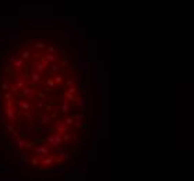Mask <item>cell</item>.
<instances>
[{"label":"cell","mask_w":194,"mask_h":181,"mask_svg":"<svg viewBox=\"0 0 194 181\" xmlns=\"http://www.w3.org/2000/svg\"><path fill=\"white\" fill-rule=\"evenodd\" d=\"M49 121H50V116H48V114H40L39 124H42V126H48Z\"/></svg>","instance_id":"15"},{"label":"cell","mask_w":194,"mask_h":181,"mask_svg":"<svg viewBox=\"0 0 194 181\" xmlns=\"http://www.w3.org/2000/svg\"><path fill=\"white\" fill-rule=\"evenodd\" d=\"M73 84H74V81H73V79H69V81L66 82V87H71Z\"/></svg>","instance_id":"36"},{"label":"cell","mask_w":194,"mask_h":181,"mask_svg":"<svg viewBox=\"0 0 194 181\" xmlns=\"http://www.w3.org/2000/svg\"><path fill=\"white\" fill-rule=\"evenodd\" d=\"M32 152L35 156L42 159V158H45V156H48V155H50V148L46 146V145H38V146L34 148Z\"/></svg>","instance_id":"2"},{"label":"cell","mask_w":194,"mask_h":181,"mask_svg":"<svg viewBox=\"0 0 194 181\" xmlns=\"http://www.w3.org/2000/svg\"><path fill=\"white\" fill-rule=\"evenodd\" d=\"M55 128H56V133H59V134H66L69 131V126H66L64 121H62V120H57Z\"/></svg>","instance_id":"4"},{"label":"cell","mask_w":194,"mask_h":181,"mask_svg":"<svg viewBox=\"0 0 194 181\" xmlns=\"http://www.w3.org/2000/svg\"><path fill=\"white\" fill-rule=\"evenodd\" d=\"M32 47H34V49H36V50H45V49H46V42L36 40V42H34Z\"/></svg>","instance_id":"13"},{"label":"cell","mask_w":194,"mask_h":181,"mask_svg":"<svg viewBox=\"0 0 194 181\" xmlns=\"http://www.w3.org/2000/svg\"><path fill=\"white\" fill-rule=\"evenodd\" d=\"M62 138H63V142H69L70 139H71V135H70V134H67V133H66V134H63V135H62Z\"/></svg>","instance_id":"29"},{"label":"cell","mask_w":194,"mask_h":181,"mask_svg":"<svg viewBox=\"0 0 194 181\" xmlns=\"http://www.w3.org/2000/svg\"><path fill=\"white\" fill-rule=\"evenodd\" d=\"M20 95H21V96H24V98L31 99L34 95H35V91H34L32 88H29V87H24V88H23V91L20 92Z\"/></svg>","instance_id":"8"},{"label":"cell","mask_w":194,"mask_h":181,"mask_svg":"<svg viewBox=\"0 0 194 181\" xmlns=\"http://www.w3.org/2000/svg\"><path fill=\"white\" fill-rule=\"evenodd\" d=\"M48 47V53H53V55H56V47L53 46V45H49Z\"/></svg>","instance_id":"26"},{"label":"cell","mask_w":194,"mask_h":181,"mask_svg":"<svg viewBox=\"0 0 194 181\" xmlns=\"http://www.w3.org/2000/svg\"><path fill=\"white\" fill-rule=\"evenodd\" d=\"M21 160H23V162H29V155L25 152L24 155H23V158H21Z\"/></svg>","instance_id":"33"},{"label":"cell","mask_w":194,"mask_h":181,"mask_svg":"<svg viewBox=\"0 0 194 181\" xmlns=\"http://www.w3.org/2000/svg\"><path fill=\"white\" fill-rule=\"evenodd\" d=\"M46 141L49 142V145H52L53 148H60V145L63 143V138H62V134H50L48 135V138H46Z\"/></svg>","instance_id":"1"},{"label":"cell","mask_w":194,"mask_h":181,"mask_svg":"<svg viewBox=\"0 0 194 181\" xmlns=\"http://www.w3.org/2000/svg\"><path fill=\"white\" fill-rule=\"evenodd\" d=\"M4 99H6V100H8V99H13V92H8V91H6V94H4Z\"/></svg>","instance_id":"32"},{"label":"cell","mask_w":194,"mask_h":181,"mask_svg":"<svg viewBox=\"0 0 194 181\" xmlns=\"http://www.w3.org/2000/svg\"><path fill=\"white\" fill-rule=\"evenodd\" d=\"M62 70V66L56 61H53V63H50V72L52 74H55V72H59V71Z\"/></svg>","instance_id":"16"},{"label":"cell","mask_w":194,"mask_h":181,"mask_svg":"<svg viewBox=\"0 0 194 181\" xmlns=\"http://www.w3.org/2000/svg\"><path fill=\"white\" fill-rule=\"evenodd\" d=\"M46 66H48V63H46V61H45V60L40 57V61L34 66V70L38 71V72H40V74H42V72H45V71H46Z\"/></svg>","instance_id":"7"},{"label":"cell","mask_w":194,"mask_h":181,"mask_svg":"<svg viewBox=\"0 0 194 181\" xmlns=\"http://www.w3.org/2000/svg\"><path fill=\"white\" fill-rule=\"evenodd\" d=\"M28 77H29V79H31V81H32V82H35V84H36V82H39L40 79V72H38V71H35V70H31L29 71V75H28Z\"/></svg>","instance_id":"12"},{"label":"cell","mask_w":194,"mask_h":181,"mask_svg":"<svg viewBox=\"0 0 194 181\" xmlns=\"http://www.w3.org/2000/svg\"><path fill=\"white\" fill-rule=\"evenodd\" d=\"M53 79H55V84H56V85H59V84H62V82H63L64 77H63V75H56Z\"/></svg>","instance_id":"24"},{"label":"cell","mask_w":194,"mask_h":181,"mask_svg":"<svg viewBox=\"0 0 194 181\" xmlns=\"http://www.w3.org/2000/svg\"><path fill=\"white\" fill-rule=\"evenodd\" d=\"M17 146L21 148V149H32V145L29 142L24 141L23 138H17Z\"/></svg>","instance_id":"10"},{"label":"cell","mask_w":194,"mask_h":181,"mask_svg":"<svg viewBox=\"0 0 194 181\" xmlns=\"http://www.w3.org/2000/svg\"><path fill=\"white\" fill-rule=\"evenodd\" d=\"M3 124H4V126H6V130H7L8 133H14V127L11 126V124H8V123H6V121H4V123H3Z\"/></svg>","instance_id":"25"},{"label":"cell","mask_w":194,"mask_h":181,"mask_svg":"<svg viewBox=\"0 0 194 181\" xmlns=\"http://www.w3.org/2000/svg\"><path fill=\"white\" fill-rule=\"evenodd\" d=\"M20 57H21L23 60H28V59L31 57V52H29L28 49H24V50H21V53H20Z\"/></svg>","instance_id":"20"},{"label":"cell","mask_w":194,"mask_h":181,"mask_svg":"<svg viewBox=\"0 0 194 181\" xmlns=\"http://www.w3.org/2000/svg\"><path fill=\"white\" fill-rule=\"evenodd\" d=\"M46 91H50V89H55L56 84H55V79L53 78H46Z\"/></svg>","instance_id":"17"},{"label":"cell","mask_w":194,"mask_h":181,"mask_svg":"<svg viewBox=\"0 0 194 181\" xmlns=\"http://www.w3.org/2000/svg\"><path fill=\"white\" fill-rule=\"evenodd\" d=\"M67 92H69V94H74V92H77V88H75V87H70Z\"/></svg>","instance_id":"35"},{"label":"cell","mask_w":194,"mask_h":181,"mask_svg":"<svg viewBox=\"0 0 194 181\" xmlns=\"http://www.w3.org/2000/svg\"><path fill=\"white\" fill-rule=\"evenodd\" d=\"M24 43H25V49H28V50H29V49H31V46L34 45L32 40H31V39H27V40L24 42Z\"/></svg>","instance_id":"28"},{"label":"cell","mask_w":194,"mask_h":181,"mask_svg":"<svg viewBox=\"0 0 194 181\" xmlns=\"http://www.w3.org/2000/svg\"><path fill=\"white\" fill-rule=\"evenodd\" d=\"M39 159H40V158H38V156H35V158H31V159H29V163H31L32 166H38V165L40 163Z\"/></svg>","instance_id":"23"},{"label":"cell","mask_w":194,"mask_h":181,"mask_svg":"<svg viewBox=\"0 0 194 181\" xmlns=\"http://www.w3.org/2000/svg\"><path fill=\"white\" fill-rule=\"evenodd\" d=\"M4 114H6L7 120H10V121H14V120H16V117H17V109L14 107V106L6 107V109H4Z\"/></svg>","instance_id":"3"},{"label":"cell","mask_w":194,"mask_h":181,"mask_svg":"<svg viewBox=\"0 0 194 181\" xmlns=\"http://www.w3.org/2000/svg\"><path fill=\"white\" fill-rule=\"evenodd\" d=\"M46 63H53V61H56V55H53V53H48V55L45 56V57H42Z\"/></svg>","instance_id":"18"},{"label":"cell","mask_w":194,"mask_h":181,"mask_svg":"<svg viewBox=\"0 0 194 181\" xmlns=\"http://www.w3.org/2000/svg\"><path fill=\"white\" fill-rule=\"evenodd\" d=\"M1 89L3 91H8L10 89V82H8V78H6L3 81V84H1Z\"/></svg>","instance_id":"22"},{"label":"cell","mask_w":194,"mask_h":181,"mask_svg":"<svg viewBox=\"0 0 194 181\" xmlns=\"http://www.w3.org/2000/svg\"><path fill=\"white\" fill-rule=\"evenodd\" d=\"M66 98L70 100V102H73V100H75V98H74V95L73 94H69V92H66V95H64Z\"/></svg>","instance_id":"31"},{"label":"cell","mask_w":194,"mask_h":181,"mask_svg":"<svg viewBox=\"0 0 194 181\" xmlns=\"http://www.w3.org/2000/svg\"><path fill=\"white\" fill-rule=\"evenodd\" d=\"M53 162H55V155H48V156H45V158L40 159L39 165L42 166V167H49V166H52Z\"/></svg>","instance_id":"5"},{"label":"cell","mask_w":194,"mask_h":181,"mask_svg":"<svg viewBox=\"0 0 194 181\" xmlns=\"http://www.w3.org/2000/svg\"><path fill=\"white\" fill-rule=\"evenodd\" d=\"M17 107L21 111H29L31 103L28 102V100H20V102H17Z\"/></svg>","instance_id":"9"},{"label":"cell","mask_w":194,"mask_h":181,"mask_svg":"<svg viewBox=\"0 0 194 181\" xmlns=\"http://www.w3.org/2000/svg\"><path fill=\"white\" fill-rule=\"evenodd\" d=\"M23 66H24V60H23V59H21L20 56H17V59L14 60V61H13V67L18 70V68H21Z\"/></svg>","instance_id":"14"},{"label":"cell","mask_w":194,"mask_h":181,"mask_svg":"<svg viewBox=\"0 0 194 181\" xmlns=\"http://www.w3.org/2000/svg\"><path fill=\"white\" fill-rule=\"evenodd\" d=\"M57 156H60V158H57L56 159V162H67L69 159H70V155L66 152V150H63V149H60V148H57Z\"/></svg>","instance_id":"6"},{"label":"cell","mask_w":194,"mask_h":181,"mask_svg":"<svg viewBox=\"0 0 194 181\" xmlns=\"http://www.w3.org/2000/svg\"><path fill=\"white\" fill-rule=\"evenodd\" d=\"M14 87H16L17 89H23V88L25 87L24 78H21L20 75H16V77H14Z\"/></svg>","instance_id":"11"},{"label":"cell","mask_w":194,"mask_h":181,"mask_svg":"<svg viewBox=\"0 0 194 181\" xmlns=\"http://www.w3.org/2000/svg\"><path fill=\"white\" fill-rule=\"evenodd\" d=\"M59 110H60L62 114H66L67 111L70 110V105H69V103H66V102H63L60 106H59Z\"/></svg>","instance_id":"19"},{"label":"cell","mask_w":194,"mask_h":181,"mask_svg":"<svg viewBox=\"0 0 194 181\" xmlns=\"http://www.w3.org/2000/svg\"><path fill=\"white\" fill-rule=\"evenodd\" d=\"M82 117H84L82 114H75V116L73 117V120H75V121H80V120H82Z\"/></svg>","instance_id":"34"},{"label":"cell","mask_w":194,"mask_h":181,"mask_svg":"<svg viewBox=\"0 0 194 181\" xmlns=\"http://www.w3.org/2000/svg\"><path fill=\"white\" fill-rule=\"evenodd\" d=\"M64 124H66V126H71V124H74V120H73V117H67V118H66Z\"/></svg>","instance_id":"30"},{"label":"cell","mask_w":194,"mask_h":181,"mask_svg":"<svg viewBox=\"0 0 194 181\" xmlns=\"http://www.w3.org/2000/svg\"><path fill=\"white\" fill-rule=\"evenodd\" d=\"M35 106H36V109H39V110H43V109L46 107V102H45V99H39V100H36Z\"/></svg>","instance_id":"21"},{"label":"cell","mask_w":194,"mask_h":181,"mask_svg":"<svg viewBox=\"0 0 194 181\" xmlns=\"http://www.w3.org/2000/svg\"><path fill=\"white\" fill-rule=\"evenodd\" d=\"M59 114V106H56L55 109H53V111H52V114H50V118H55Z\"/></svg>","instance_id":"27"}]
</instances>
